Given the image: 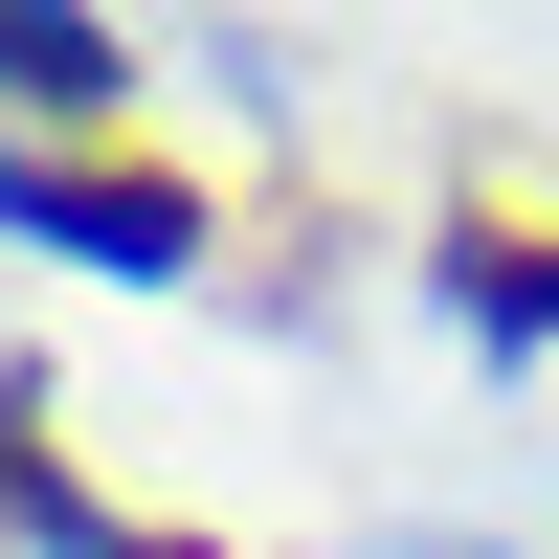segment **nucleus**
I'll use <instances>...</instances> for the list:
<instances>
[{"mask_svg":"<svg viewBox=\"0 0 559 559\" xmlns=\"http://www.w3.org/2000/svg\"><path fill=\"white\" fill-rule=\"evenodd\" d=\"M0 202L68 224L90 269H179V179H45V157H0Z\"/></svg>","mask_w":559,"mask_h":559,"instance_id":"1","label":"nucleus"},{"mask_svg":"<svg viewBox=\"0 0 559 559\" xmlns=\"http://www.w3.org/2000/svg\"><path fill=\"white\" fill-rule=\"evenodd\" d=\"M0 90H45V112H90V90H112V45H90V23H0Z\"/></svg>","mask_w":559,"mask_h":559,"instance_id":"2","label":"nucleus"},{"mask_svg":"<svg viewBox=\"0 0 559 559\" xmlns=\"http://www.w3.org/2000/svg\"><path fill=\"white\" fill-rule=\"evenodd\" d=\"M471 313H515V336H559V247H471Z\"/></svg>","mask_w":559,"mask_h":559,"instance_id":"3","label":"nucleus"}]
</instances>
